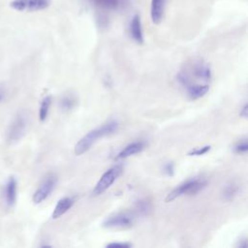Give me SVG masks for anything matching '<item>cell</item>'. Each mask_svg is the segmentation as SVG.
<instances>
[{"label": "cell", "instance_id": "obj_1", "mask_svg": "<svg viewBox=\"0 0 248 248\" xmlns=\"http://www.w3.org/2000/svg\"><path fill=\"white\" fill-rule=\"evenodd\" d=\"M117 129H118L117 121L111 120L96 129L91 130L76 143L75 154L78 156L82 155L83 153L87 152L99 139L114 134L117 131Z\"/></svg>", "mask_w": 248, "mask_h": 248}, {"label": "cell", "instance_id": "obj_2", "mask_svg": "<svg viewBox=\"0 0 248 248\" xmlns=\"http://www.w3.org/2000/svg\"><path fill=\"white\" fill-rule=\"evenodd\" d=\"M207 185V181L204 178L201 177H195L190 178L178 186H176L171 192H170L166 198V202H170L173 200L177 199L178 197H181L183 195H189L194 196L197 195L199 192L203 190Z\"/></svg>", "mask_w": 248, "mask_h": 248}, {"label": "cell", "instance_id": "obj_3", "mask_svg": "<svg viewBox=\"0 0 248 248\" xmlns=\"http://www.w3.org/2000/svg\"><path fill=\"white\" fill-rule=\"evenodd\" d=\"M28 123L29 118L27 113L24 111L18 112L7 130V140L10 143L19 140L24 136Z\"/></svg>", "mask_w": 248, "mask_h": 248}, {"label": "cell", "instance_id": "obj_4", "mask_svg": "<svg viewBox=\"0 0 248 248\" xmlns=\"http://www.w3.org/2000/svg\"><path fill=\"white\" fill-rule=\"evenodd\" d=\"M121 172H122V167L120 165H116L108 169L106 172H104V174L98 180L96 186L92 191V196L94 197L100 196L105 191H107L114 183V181L120 176Z\"/></svg>", "mask_w": 248, "mask_h": 248}, {"label": "cell", "instance_id": "obj_5", "mask_svg": "<svg viewBox=\"0 0 248 248\" xmlns=\"http://www.w3.org/2000/svg\"><path fill=\"white\" fill-rule=\"evenodd\" d=\"M51 0H13L10 7L17 12H39L47 9Z\"/></svg>", "mask_w": 248, "mask_h": 248}, {"label": "cell", "instance_id": "obj_6", "mask_svg": "<svg viewBox=\"0 0 248 248\" xmlns=\"http://www.w3.org/2000/svg\"><path fill=\"white\" fill-rule=\"evenodd\" d=\"M134 224V216L129 212H118L108 216L103 226L108 229H127Z\"/></svg>", "mask_w": 248, "mask_h": 248}, {"label": "cell", "instance_id": "obj_7", "mask_svg": "<svg viewBox=\"0 0 248 248\" xmlns=\"http://www.w3.org/2000/svg\"><path fill=\"white\" fill-rule=\"evenodd\" d=\"M56 183V176L54 174H48L34 193L33 202L35 203H41L42 202H44L51 194V192L55 188Z\"/></svg>", "mask_w": 248, "mask_h": 248}, {"label": "cell", "instance_id": "obj_8", "mask_svg": "<svg viewBox=\"0 0 248 248\" xmlns=\"http://www.w3.org/2000/svg\"><path fill=\"white\" fill-rule=\"evenodd\" d=\"M129 32L132 37V39L139 45L143 44V32H142V27H141V21H140V16L136 14L133 16V17L130 20L129 24Z\"/></svg>", "mask_w": 248, "mask_h": 248}, {"label": "cell", "instance_id": "obj_9", "mask_svg": "<svg viewBox=\"0 0 248 248\" xmlns=\"http://www.w3.org/2000/svg\"><path fill=\"white\" fill-rule=\"evenodd\" d=\"M192 75L199 79L209 81L211 78L212 73L208 64L204 63L202 60H199V61H195L192 65Z\"/></svg>", "mask_w": 248, "mask_h": 248}, {"label": "cell", "instance_id": "obj_10", "mask_svg": "<svg viewBox=\"0 0 248 248\" xmlns=\"http://www.w3.org/2000/svg\"><path fill=\"white\" fill-rule=\"evenodd\" d=\"M145 147V143L143 141H134L129 144H127L123 149L119 151V153L115 156L116 160L125 159L130 156H133L135 154H138L141 152Z\"/></svg>", "mask_w": 248, "mask_h": 248}, {"label": "cell", "instance_id": "obj_11", "mask_svg": "<svg viewBox=\"0 0 248 248\" xmlns=\"http://www.w3.org/2000/svg\"><path fill=\"white\" fill-rule=\"evenodd\" d=\"M166 0H151L150 4V17L154 24H159L164 16Z\"/></svg>", "mask_w": 248, "mask_h": 248}, {"label": "cell", "instance_id": "obj_12", "mask_svg": "<svg viewBox=\"0 0 248 248\" xmlns=\"http://www.w3.org/2000/svg\"><path fill=\"white\" fill-rule=\"evenodd\" d=\"M74 202H75L74 199L70 197H64L60 199L52 211V214H51L52 219H57L62 215H64L74 205Z\"/></svg>", "mask_w": 248, "mask_h": 248}, {"label": "cell", "instance_id": "obj_13", "mask_svg": "<svg viewBox=\"0 0 248 248\" xmlns=\"http://www.w3.org/2000/svg\"><path fill=\"white\" fill-rule=\"evenodd\" d=\"M16 200V181L10 177L5 186V201L8 206H13Z\"/></svg>", "mask_w": 248, "mask_h": 248}, {"label": "cell", "instance_id": "obj_14", "mask_svg": "<svg viewBox=\"0 0 248 248\" xmlns=\"http://www.w3.org/2000/svg\"><path fill=\"white\" fill-rule=\"evenodd\" d=\"M95 6L102 10H107V11H115L121 8L125 0H90Z\"/></svg>", "mask_w": 248, "mask_h": 248}, {"label": "cell", "instance_id": "obj_15", "mask_svg": "<svg viewBox=\"0 0 248 248\" xmlns=\"http://www.w3.org/2000/svg\"><path fill=\"white\" fill-rule=\"evenodd\" d=\"M208 89H209L208 84H195V83H192L186 90L188 92L189 97L192 100H196V99H199V98L204 96L207 93Z\"/></svg>", "mask_w": 248, "mask_h": 248}, {"label": "cell", "instance_id": "obj_16", "mask_svg": "<svg viewBox=\"0 0 248 248\" xmlns=\"http://www.w3.org/2000/svg\"><path fill=\"white\" fill-rule=\"evenodd\" d=\"M151 208H152L151 202L147 199H140L135 203V210L138 215H141V216L148 215L149 212L151 211Z\"/></svg>", "mask_w": 248, "mask_h": 248}, {"label": "cell", "instance_id": "obj_17", "mask_svg": "<svg viewBox=\"0 0 248 248\" xmlns=\"http://www.w3.org/2000/svg\"><path fill=\"white\" fill-rule=\"evenodd\" d=\"M76 105H77V98L74 95H72V94L65 95L60 100V103H59V106H60L61 109L64 110V111L71 110L72 108H75Z\"/></svg>", "mask_w": 248, "mask_h": 248}, {"label": "cell", "instance_id": "obj_18", "mask_svg": "<svg viewBox=\"0 0 248 248\" xmlns=\"http://www.w3.org/2000/svg\"><path fill=\"white\" fill-rule=\"evenodd\" d=\"M51 105V97L50 96H46L43 99L42 103H41V107H40V110H39V119L40 121H45L47 117L48 111H49V108Z\"/></svg>", "mask_w": 248, "mask_h": 248}, {"label": "cell", "instance_id": "obj_19", "mask_svg": "<svg viewBox=\"0 0 248 248\" xmlns=\"http://www.w3.org/2000/svg\"><path fill=\"white\" fill-rule=\"evenodd\" d=\"M237 191H238V187L235 184L233 183L228 184L225 186L223 190V198L226 201H232L237 194Z\"/></svg>", "mask_w": 248, "mask_h": 248}, {"label": "cell", "instance_id": "obj_20", "mask_svg": "<svg viewBox=\"0 0 248 248\" xmlns=\"http://www.w3.org/2000/svg\"><path fill=\"white\" fill-rule=\"evenodd\" d=\"M176 79H177V81L179 82V84L182 85L185 89H187V88L193 83L191 77H190L187 73H185V72H183V71H182V72H179V73L177 74Z\"/></svg>", "mask_w": 248, "mask_h": 248}, {"label": "cell", "instance_id": "obj_21", "mask_svg": "<svg viewBox=\"0 0 248 248\" xmlns=\"http://www.w3.org/2000/svg\"><path fill=\"white\" fill-rule=\"evenodd\" d=\"M233 150L235 153H239V154H243L246 153L248 150V142L246 139L240 140L234 146H233Z\"/></svg>", "mask_w": 248, "mask_h": 248}, {"label": "cell", "instance_id": "obj_22", "mask_svg": "<svg viewBox=\"0 0 248 248\" xmlns=\"http://www.w3.org/2000/svg\"><path fill=\"white\" fill-rule=\"evenodd\" d=\"M209 150H210V145H204V146L197 147V148L191 150L188 154L190 156H201V155H203V154L207 153Z\"/></svg>", "mask_w": 248, "mask_h": 248}, {"label": "cell", "instance_id": "obj_23", "mask_svg": "<svg viewBox=\"0 0 248 248\" xmlns=\"http://www.w3.org/2000/svg\"><path fill=\"white\" fill-rule=\"evenodd\" d=\"M163 171L168 176H172L174 174V165L172 162H168L163 167Z\"/></svg>", "mask_w": 248, "mask_h": 248}, {"label": "cell", "instance_id": "obj_24", "mask_svg": "<svg viewBox=\"0 0 248 248\" xmlns=\"http://www.w3.org/2000/svg\"><path fill=\"white\" fill-rule=\"evenodd\" d=\"M132 245L128 242H111L107 244V247H110V248H129Z\"/></svg>", "mask_w": 248, "mask_h": 248}, {"label": "cell", "instance_id": "obj_25", "mask_svg": "<svg viewBox=\"0 0 248 248\" xmlns=\"http://www.w3.org/2000/svg\"><path fill=\"white\" fill-rule=\"evenodd\" d=\"M239 115L243 118H247V116H248V104H244L242 106V108H240V111H239Z\"/></svg>", "mask_w": 248, "mask_h": 248}, {"label": "cell", "instance_id": "obj_26", "mask_svg": "<svg viewBox=\"0 0 248 248\" xmlns=\"http://www.w3.org/2000/svg\"><path fill=\"white\" fill-rule=\"evenodd\" d=\"M247 239L244 237V238H241L239 241H238V244H237V247L238 248H247Z\"/></svg>", "mask_w": 248, "mask_h": 248}, {"label": "cell", "instance_id": "obj_27", "mask_svg": "<svg viewBox=\"0 0 248 248\" xmlns=\"http://www.w3.org/2000/svg\"><path fill=\"white\" fill-rule=\"evenodd\" d=\"M2 98H3V95H2V93H1V92H0V101H1V100H2Z\"/></svg>", "mask_w": 248, "mask_h": 248}]
</instances>
